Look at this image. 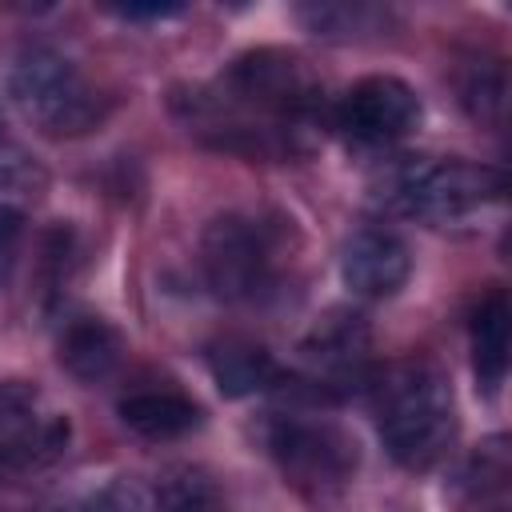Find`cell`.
<instances>
[{
	"label": "cell",
	"instance_id": "cell-1",
	"mask_svg": "<svg viewBox=\"0 0 512 512\" xmlns=\"http://www.w3.org/2000/svg\"><path fill=\"white\" fill-rule=\"evenodd\" d=\"M376 428L388 456L404 468H432L456 440L448 376L428 360L392 364L376 384Z\"/></svg>",
	"mask_w": 512,
	"mask_h": 512
},
{
	"label": "cell",
	"instance_id": "cell-2",
	"mask_svg": "<svg viewBox=\"0 0 512 512\" xmlns=\"http://www.w3.org/2000/svg\"><path fill=\"white\" fill-rule=\"evenodd\" d=\"M372 192L384 208L400 216L428 220V224H452L500 200L504 176L484 164H468V160L400 156L376 172Z\"/></svg>",
	"mask_w": 512,
	"mask_h": 512
},
{
	"label": "cell",
	"instance_id": "cell-3",
	"mask_svg": "<svg viewBox=\"0 0 512 512\" xmlns=\"http://www.w3.org/2000/svg\"><path fill=\"white\" fill-rule=\"evenodd\" d=\"M8 92L48 136H80L100 120L96 92L84 84L76 64L52 48H28L12 64Z\"/></svg>",
	"mask_w": 512,
	"mask_h": 512
},
{
	"label": "cell",
	"instance_id": "cell-4",
	"mask_svg": "<svg viewBox=\"0 0 512 512\" xmlns=\"http://www.w3.org/2000/svg\"><path fill=\"white\" fill-rule=\"evenodd\" d=\"M200 264L220 300H260L276 284V236L256 216H216L204 228Z\"/></svg>",
	"mask_w": 512,
	"mask_h": 512
},
{
	"label": "cell",
	"instance_id": "cell-5",
	"mask_svg": "<svg viewBox=\"0 0 512 512\" xmlns=\"http://www.w3.org/2000/svg\"><path fill=\"white\" fill-rule=\"evenodd\" d=\"M264 444L284 476L312 492L344 488L356 472V444L328 420H308L296 412L272 416L264 424Z\"/></svg>",
	"mask_w": 512,
	"mask_h": 512
},
{
	"label": "cell",
	"instance_id": "cell-6",
	"mask_svg": "<svg viewBox=\"0 0 512 512\" xmlns=\"http://www.w3.org/2000/svg\"><path fill=\"white\" fill-rule=\"evenodd\" d=\"M72 424L28 380L0 384V472L44 468L64 456Z\"/></svg>",
	"mask_w": 512,
	"mask_h": 512
},
{
	"label": "cell",
	"instance_id": "cell-7",
	"mask_svg": "<svg viewBox=\"0 0 512 512\" xmlns=\"http://www.w3.org/2000/svg\"><path fill=\"white\" fill-rule=\"evenodd\" d=\"M224 88H228V96H236L244 104H256V108H272V112H280L288 120L308 116L316 108V100H320V88L308 76L304 60L284 52V48L244 52L228 68Z\"/></svg>",
	"mask_w": 512,
	"mask_h": 512
},
{
	"label": "cell",
	"instance_id": "cell-8",
	"mask_svg": "<svg viewBox=\"0 0 512 512\" xmlns=\"http://www.w3.org/2000/svg\"><path fill=\"white\" fill-rule=\"evenodd\" d=\"M336 120L360 144H392L420 124V96L400 76H364L344 92Z\"/></svg>",
	"mask_w": 512,
	"mask_h": 512
},
{
	"label": "cell",
	"instance_id": "cell-9",
	"mask_svg": "<svg viewBox=\"0 0 512 512\" xmlns=\"http://www.w3.org/2000/svg\"><path fill=\"white\" fill-rule=\"evenodd\" d=\"M412 272L408 244L388 228H360L348 236L340 252V276L344 284L364 300H384L404 288Z\"/></svg>",
	"mask_w": 512,
	"mask_h": 512
},
{
	"label": "cell",
	"instance_id": "cell-10",
	"mask_svg": "<svg viewBox=\"0 0 512 512\" xmlns=\"http://www.w3.org/2000/svg\"><path fill=\"white\" fill-rule=\"evenodd\" d=\"M368 344H372V332L360 312L328 308L324 316H316V324L300 340V356L312 364L316 376L348 380V376H360V368L368 360Z\"/></svg>",
	"mask_w": 512,
	"mask_h": 512
},
{
	"label": "cell",
	"instance_id": "cell-11",
	"mask_svg": "<svg viewBox=\"0 0 512 512\" xmlns=\"http://www.w3.org/2000/svg\"><path fill=\"white\" fill-rule=\"evenodd\" d=\"M56 356H60V368L68 376H76L80 384H96V380L112 376V368L120 364L124 340H120V332L108 320H100V316H76V320L64 324L60 344H56Z\"/></svg>",
	"mask_w": 512,
	"mask_h": 512
},
{
	"label": "cell",
	"instance_id": "cell-12",
	"mask_svg": "<svg viewBox=\"0 0 512 512\" xmlns=\"http://www.w3.org/2000/svg\"><path fill=\"white\" fill-rule=\"evenodd\" d=\"M120 420L148 440H176L192 428H200L204 412L192 396L172 392V388H148V392H132L120 400Z\"/></svg>",
	"mask_w": 512,
	"mask_h": 512
},
{
	"label": "cell",
	"instance_id": "cell-13",
	"mask_svg": "<svg viewBox=\"0 0 512 512\" xmlns=\"http://www.w3.org/2000/svg\"><path fill=\"white\" fill-rule=\"evenodd\" d=\"M472 368L484 392H496L508 372V300L488 292L472 312Z\"/></svg>",
	"mask_w": 512,
	"mask_h": 512
},
{
	"label": "cell",
	"instance_id": "cell-14",
	"mask_svg": "<svg viewBox=\"0 0 512 512\" xmlns=\"http://www.w3.org/2000/svg\"><path fill=\"white\" fill-rule=\"evenodd\" d=\"M208 368L224 396H252L260 388H272L280 376L272 356L252 340H220L208 352Z\"/></svg>",
	"mask_w": 512,
	"mask_h": 512
},
{
	"label": "cell",
	"instance_id": "cell-15",
	"mask_svg": "<svg viewBox=\"0 0 512 512\" xmlns=\"http://www.w3.org/2000/svg\"><path fill=\"white\" fill-rule=\"evenodd\" d=\"M152 512H224V500L204 468L172 464L152 492Z\"/></svg>",
	"mask_w": 512,
	"mask_h": 512
},
{
	"label": "cell",
	"instance_id": "cell-16",
	"mask_svg": "<svg viewBox=\"0 0 512 512\" xmlns=\"http://www.w3.org/2000/svg\"><path fill=\"white\" fill-rule=\"evenodd\" d=\"M296 16L312 36H324V40H356L364 32H376L384 20V12L364 4H304L296 8Z\"/></svg>",
	"mask_w": 512,
	"mask_h": 512
},
{
	"label": "cell",
	"instance_id": "cell-17",
	"mask_svg": "<svg viewBox=\"0 0 512 512\" xmlns=\"http://www.w3.org/2000/svg\"><path fill=\"white\" fill-rule=\"evenodd\" d=\"M504 480H508V448L504 436H492L468 456V464L456 476V488H464L468 500H488L492 492L504 488Z\"/></svg>",
	"mask_w": 512,
	"mask_h": 512
},
{
	"label": "cell",
	"instance_id": "cell-18",
	"mask_svg": "<svg viewBox=\"0 0 512 512\" xmlns=\"http://www.w3.org/2000/svg\"><path fill=\"white\" fill-rule=\"evenodd\" d=\"M68 512H152V496L132 476H116L92 488L88 496H80Z\"/></svg>",
	"mask_w": 512,
	"mask_h": 512
},
{
	"label": "cell",
	"instance_id": "cell-19",
	"mask_svg": "<svg viewBox=\"0 0 512 512\" xmlns=\"http://www.w3.org/2000/svg\"><path fill=\"white\" fill-rule=\"evenodd\" d=\"M460 100L464 108L476 116V120H496L500 116V104H504V80H500V68L492 64H476L468 72V80L460 84Z\"/></svg>",
	"mask_w": 512,
	"mask_h": 512
},
{
	"label": "cell",
	"instance_id": "cell-20",
	"mask_svg": "<svg viewBox=\"0 0 512 512\" xmlns=\"http://www.w3.org/2000/svg\"><path fill=\"white\" fill-rule=\"evenodd\" d=\"M20 236H24V212L20 208H0V280L8 276V268L16 260Z\"/></svg>",
	"mask_w": 512,
	"mask_h": 512
},
{
	"label": "cell",
	"instance_id": "cell-21",
	"mask_svg": "<svg viewBox=\"0 0 512 512\" xmlns=\"http://www.w3.org/2000/svg\"><path fill=\"white\" fill-rule=\"evenodd\" d=\"M116 16L124 20H168V16H180L184 8L180 4H124V8H112Z\"/></svg>",
	"mask_w": 512,
	"mask_h": 512
},
{
	"label": "cell",
	"instance_id": "cell-22",
	"mask_svg": "<svg viewBox=\"0 0 512 512\" xmlns=\"http://www.w3.org/2000/svg\"><path fill=\"white\" fill-rule=\"evenodd\" d=\"M0 136H4V120H0Z\"/></svg>",
	"mask_w": 512,
	"mask_h": 512
}]
</instances>
